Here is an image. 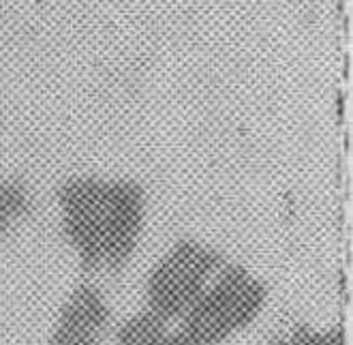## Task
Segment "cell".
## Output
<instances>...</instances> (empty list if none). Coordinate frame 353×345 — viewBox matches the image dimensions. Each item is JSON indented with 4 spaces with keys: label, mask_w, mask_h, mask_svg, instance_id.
Here are the masks:
<instances>
[{
    "label": "cell",
    "mask_w": 353,
    "mask_h": 345,
    "mask_svg": "<svg viewBox=\"0 0 353 345\" xmlns=\"http://www.w3.org/2000/svg\"><path fill=\"white\" fill-rule=\"evenodd\" d=\"M268 298L265 281L230 259L178 324L199 345H223L253 326Z\"/></svg>",
    "instance_id": "cell-2"
},
{
    "label": "cell",
    "mask_w": 353,
    "mask_h": 345,
    "mask_svg": "<svg viewBox=\"0 0 353 345\" xmlns=\"http://www.w3.org/2000/svg\"><path fill=\"white\" fill-rule=\"evenodd\" d=\"M227 262L219 249L205 242L178 240L150 268L143 286V309L168 322H180Z\"/></svg>",
    "instance_id": "cell-3"
},
{
    "label": "cell",
    "mask_w": 353,
    "mask_h": 345,
    "mask_svg": "<svg viewBox=\"0 0 353 345\" xmlns=\"http://www.w3.org/2000/svg\"><path fill=\"white\" fill-rule=\"evenodd\" d=\"M268 345H347V341L341 326L313 328L304 322H296L287 331L270 337Z\"/></svg>",
    "instance_id": "cell-7"
},
{
    "label": "cell",
    "mask_w": 353,
    "mask_h": 345,
    "mask_svg": "<svg viewBox=\"0 0 353 345\" xmlns=\"http://www.w3.org/2000/svg\"><path fill=\"white\" fill-rule=\"evenodd\" d=\"M112 333V309L92 281H81L60 304L48 345H105Z\"/></svg>",
    "instance_id": "cell-4"
},
{
    "label": "cell",
    "mask_w": 353,
    "mask_h": 345,
    "mask_svg": "<svg viewBox=\"0 0 353 345\" xmlns=\"http://www.w3.org/2000/svg\"><path fill=\"white\" fill-rule=\"evenodd\" d=\"M32 210V191L24 180H0V238L19 226Z\"/></svg>",
    "instance_id": "cell-6"
},
{
    "label": "cell",
    "mask_w": 353,
    "mask_h": 345,
    "mask_svg": "<svg viewBox=\"0 0 353 345\" xmlns=\"http://www.w3.org/2000/svg\"><path fill=\"white\" fill-rule=\"evenodd\" d=\"M112 337L116 345H199L178 322H168L146 309L122 319Z\"/></svg>",
    "instance_id": "cell-5"
},
{
    "label": "cell",
    "mask_w": 353,
    "mask_h": 345,
    "mask_svg": "<svg viewBox=\"0 0 353 345\" xmlns=\"http://www.w3.org/2000/svg\"><path fill=\"white\" fill-rule=\"evenodd\" d=\"M60 228L81 273H120L146 223V191L129 178L73 176L56 191Z\"/></svg>",
    "instance_id": "cell-1"
}]
</instances>
